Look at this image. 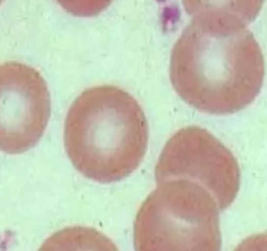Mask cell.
<instances>
[{
  "mask_svg": "<svg viewBox=\"0 0 267 251\" xmlns=\"http://www.w3.org/2000/svg\"><path fill=\"white\" fill-rule=\"evenodd\" d=\"M264 0H182L192 20L224 29H247L261 12Z\"/></svg>",
  "mask_w": 267,
  "mask_h": 251,
  "instance_id": "8992f818",
  "label": "cell"
},
{
  "mask_svg": "<svg viewBox=\"0 0 267 251\" xmlns=\"http://www.w3.org/2000/svg\"><path fill=\"white\" fill-rule=\"evenodd\" d=\"M170 79L182 101L211 116L249 106L261 92L264 59L248 29L192 20L173 44Z\"/></svg>",
  "mask_w": 267,
  "mask_h": 251,
  "instance_id": "6da1fadb",
  "label": "cell"
},
{
  "mask_svg": "<svg viewBox=\"0 0 267 251\" xmlns=\"http://www.w3.org/2000/svg\"><path fill=\"white\" fill-rule=\"evenodd\" d=\"M149 126L141 105L114 85L86 89L68 110L64 145L83 175L112 184L132 174L146 154Z\"/></svg>",
  "mask_w": 267,
  "mask_h": 251,
  "instance_id": "7a4b0ae2",
  "label": "cell"
},
{
  "mask_svg": "<svg viewBox=\"0 0 267 251\" xmlns=\"http://www.w3.org/2000/svg\"><path fill=\"white\" fill-rule=\"evenodd\" d=\"M68 13L76 17H93L102 13L114 0H56Z\"/></svg>",
  "mask_w": 267,
  "mask_h": 251,
  "instance_id": "ba28073f",
  "label": "cell"
},
{
  "mask_svg": "<svg viewBox=\"0 0 267 251\" xmlns=\"http://www.w3.org/2000/svg\"><path fill=\"white\" fill-rule=\"evenodd\" d=\"M51 112L47 84L36 68L0 64V151L20 154L43 136Z\"/></svg>",
  "mask_w": 267,
  "mask_h": 251,
  "instance_id": "5b68a950",
  "label": "cell"
},
{
  "mask_svg": "<svg viewBox=\"0 0 267 251\" xmlns=\"http://www.w3.org/2000/svg\"><path fill=\"white\" fill-rule=\"evenodd\" d=\"M38 251H119L109 237L86 226H69L48 237Z\"/></svg>",
  "mask_w": 267,
  "mask_h": 251,
  "instance_id": "52a82bcc",
  "label": "cell"
},
{
  "mask_svg": "<svg viewBox=\"0 0 267 251\" xmlns=\"http://www.w3.org/2000/svg\"><path fill=\"white\" fill-rule=\"evenodd\" d=\"M133 236L136 251H220L219 207L200 184L165 180L141 204Z\"/></svg>",
  "mask_w": 267,
  "mask_h": 251,
  "instance_id": "3957f363",
  "label": "cell"
},
{
  "mask_svg": "<svg viewBox=\"0 0 267 251\" xmlns=\"http://www.w3.org/2000/svg\"><path fill=\"white\" fill-rule=\"evenodd\" d=\"M235 251H267V233L248 237L235 248Z\"/></svg>",
  "mask_w": 267,
  "mask_h": 251,
  "instance_id": "9c48e42d",
  "label": "cell"
},
{
  "mask_svg": "<svg viewBox=\"0 0 267 251\" xmlns=\"http://www.w3.org/2000/svg\"><path fill=\"white\" fill-rule=\"evenodd\" d=\"M3 2H4V0H0V4H2V3H3Z\"/></svg>",
  "mask_w": 267,
  "mask_h": 251,
  "instance_id": "30bf717a",
  "label": "cell"
},
{
  "mask_svg": "<svg viewBox=\"0 0 267 251\" xmlns=\"http://www.w3.org/2000/svg\"><path fill=\"white\" fill-rule=\"evenodd\" d=\"M240 168L233 153L211 132L197 126L180 128L166 143L155 165L156 184L188 179L205 187L224 211L240 190Z\"/></svg>",
  "mask_w": 267,
  "mask_h": 251,
  "instance_id": "277c9868",
  "label": "cell"
}]
</instances>
